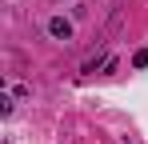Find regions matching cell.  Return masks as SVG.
I'll list each match as a JSON object with an SVG mask.
<instances>
[{"mask_svg": "<svg viewBox=\"0 0 148 144\" xmlns=\"http://www.w3.org/2000/svg\"><path fill=\"white\" fill-rule=\"evenodd\" d=\"M48 32L56 36V40H72V24L64 20V16H52V20H48Z\"/></svg>", "mask_w": 148, "mask_h": 144, "instance_id": "6da1fadb", "label": "cell"}, {"mask_svg": "<svg viewBox=\"0 0 148 144\" xmlns=\"http://www.w3.org/2000/svg\"><path fill=\"white\" fill-rule=\"evenodd\" d=\"M132 64H136V68H144V64H148V48H140V52L132 56Z\"/></svg>", "mask_w": 148, "mask_h": 144, "instance_id": "7a4b0ae2", "label": "cell"}]
</instances>
